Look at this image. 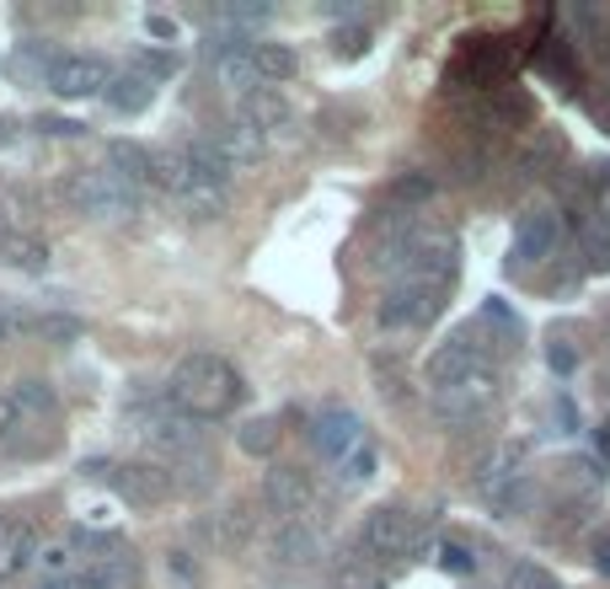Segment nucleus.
<instances>
[{"mask_svg": "<svg viewBox=\"0 0 610 589\" xmlns=\"http://www.w3.org/2000/svg\"><path fill=\"white\" fill-rule=\"evenodd\" d=\"M38 547H43V536L33 514H0V585L16 579L38 557Z\"/></svg>", "mask_w": 610, "mask_h": 589, "instance_id": "obj_12", "label": "nucleus"}, {"mask_svg": "<svg viewBox=\"0 0 610 589\" xmlns=\"http://www.w3.org/2000/svg\"><path fill=\"white\" fill-rule=\"evenodd\" d=\"M483 322H488V327H498V333L509 337V343H520V337H525L520 316H514V311H509V300H498V294H492L488 305H483Z\"/></svg>", "mask_w": 610, "mask_h": 589, "instance_id": "obj_27", "label": "nucleus"}, {"mask_svg": "<svg viewBox=\"0 0 610 589\" xmlns=\"http://www.w3.org/2000/svg\"><path fill=\"white\" fill-rule=\"evenodd\" d=\"M102 167L113 171L119 182H129L134 193H145V188H151V151H145V145H134V140H113Z\"/></svg>", "mask_w": 610, "mask_h": 589, "instance_id": "obj_18", "label": "nucleus"}, {"mask_svg": "<svg viewBox=\"0 0 610 589\" xmlns=\"http://www.w3.org/2000/svg\"><path fill=\"white\" fill-rule=\"evenodd\" d=\"M477 493L492 504V514H520L530 499V445L525 440H509L498 445L477 477Z\"/></svg>", "mask_w": 610, "mask_h": 589, "instance_id": "obj_5", "label": "nucleus"}, {"mask_svg": "<svg viewBox=\"0 0 610 589\" xmlns=\"http://www.w3.org/2000/svg\"><path fill=\"white\" fill-rule=\"evenodd\" d=\"M337 466H343V482H369V477H375V451L359 445V451H348Z\"/></svg>", "mask_w": 610, "mask_h": 589, "instance_id": "obj_29", "label": "nucleus"}, {"mask_svg": "<svg viewBox=\"0 0 610 589\" xmlns=\"http://www.w3.org/2000/svg\"><path fill=\"white\" fill-rule=\"evenodd\" d=\"M86 471L102 477V482H108L119 499H129V504H162L166 493H171V477L151 462H91Z\"/></svg>", "mask_w": 610, "mask_h": 589, "instance_id": "obj_10", "label": "nucleus"}, {"mask_svg": "<svg viewBox=\"0 0 610 589\" xmlns=\"http://www.w3.org/2000/svg\"><path fill=\"white\" fill-rule=\"evenodd\" d=\"M440 568L445 574H455V579H466V574H477V552L466 547V542H440Z\"/></svg>", "mask_w": 610, "mask_h": 589, "instance_id": "obj_26", "label": "nucleus"}, {"mask_svg": "<svg viewBox=\"0 0 610 589\" xmlns=\"http://www.w3.org/2000/svg\"><path fill=\"white\" fill-rule=\"evenodd\" d=\"M397 579V568L391 563H380V557H369V552L348 547L337 557V574H332V585L337 589H386Z\"/></svg>", "mask_w": 610, "mask_h": 589, "instance_id": "obj_17", "label": "nucleus"}, {"mask_svg": "<svg viewBox=\"0 0 610 589\" xmlns=\"http://www.w3.org/2000/svg\"><path fill=\"white\" fill-rule=\"evenodd\" d=\"M584 253H589L595 268H610V220H606V214L584 220Z\"/></svg>", "mask_w": 610, "mask_h": 589, "instance_id": "obj_25", "label": "nucleus"}, {"mask_svg": "<svg viewBox=\"0 0 610 589\" xmlns=\"http://www.w3.org/2000/svg\"><path fill=\"white\" fill-rule=\"evenodd\" d=\"M151 188H166L177 204L199 220H214L231 199V162L209 145V140H188L151 156Z\"/></svg>", "mask_w": 610, "mask_h": 589, "instance_id": "obj_1", "label": "nucleus"}, {"mask_svg": "<svg viewBox=\"0 0 610 589\" xmlns=\"http://www.w3.org/2000/svg\"><path fill=\"white\" fill-rule=\"evenodd\" d=\"M43 589H102V585H91L86 574H65V579H48Z\"/></svg>", "mask_w": 610, "mask_h": 589, "instance_id": "obj_37", "label": "nucleus"}, {"mask_svg": "<svg viewBox=\"0 0 610 589\" xmlns=\"http://www.w3.org/2000/svg\"><path fill=\"white\" fill-rule=\"evenodd\" d=\"M595 451H600V462H610V423L595 429Z\"/></svg>", "mask_w": 610, "mask_h": 589, "instance_id": "obj_38", "label": "nucleus"}, {"mask_svg": "<svg viewBox=\"0 0 610 589\" xmlns=\"http://www.w3.org/2000/svg\"><path fill=\"white\" fill-rule=\"evenodd\" d=\"M589 557H595V568L610 579V531H600V536L589 542Z\"/></svg>", "mask_w": 610, "mask_h": 589, "instance_id": "obj_35", "label": "nucleus"}, {"mask_svg": "<svg viewBox=\"0 0 610 589\" xmlns=\"http://www.w3.org/2000/svg\"><path fill=\"white\" fill-rule=\"evenodd\" d=\"M76 552H86V579L102 589H140L145 579L140 552L119 536H76Z\"/></svg>", "mask_w": 610, "mask_h": 589, "instance_id": "obj_8", "label": "nucleus"}, {"mask_svg": "<svg viewBox=\"0 0 610 589\" xmlns=\"http://www.w3.org/2000/svg\"><path fill=\"white\" fill-rule=\"evenodd\" d=\"M33 333L48 337V343H76V337L86 333L76 316H59V311H43V316H33Z\"/></svg>", "mask_w": 610, "mask_h": 589, "instance_id": "obj_24", "label": "nucleus"}, {"mask_svg": "<svg viewBox=\"0 0 610 589\" xmlns=\"http://www.w3.org/2000/svg\"><path fill=\"white\" fill-rule=\"evenodd\" d=\"M16 140V119H0V145H11Z\"/></svg>", "mask_w": 610, "mask_h": 589, "instance_id": "obj_40", "label": "nucleus"}, {"mask_svg": "<svg viewBox=\"0 0 610 589\" xmlns=\"http://www.w3.org/2000/svg\"><path fill=\"white\" fill-rule=\"evenodd\" d=\"M274 440H279V429H274L268 419H257V423H246L242 451H252V456H268V451H274Z\"/></svg>", "mask_w": 610, "mask_h": 589, "instance_id": "obj_31", "label": "nucleus"}, {"mask_svg": "<svg viewBox=\"0 0 610 589\" xmlns=\"http://www.w3.org/2000/svg\"><path fill=\"white\" fill-rule=\"evenodd\" d=\"M557 156H563V134L541 129V151H530V156H525V167H530V171H546L552 162H557Z\"/></svg>", "mask_w": 610, "mask_h": 589, "instance_id": "obj_32", "label": "nucleus"}, {"mask_svg": "<svg viewBox=\"0 0 610 589\" xmlns=\"http://www.w3.org/2000/svg\"><path fill=\"white\" fill-rule=\"evenodd\" d=\"M22 333H33V311L0 300V343H5V337H22Z\"/></svg>", "mask_w": 610, "mask_h": 589, "instance_id": "obj_30", "label": "nucleus"}, {"mask_svg": "<svg viewBox=\"0 0 610 589\" xmlns=\"http://www.w3.org/2000/svg\"><path fill=\"white\" fill-rule=\"evenodd\" d=\"M0 263L5 268H22V274H43L48 268V242L27 236V231H5L0 236Z\"/></svg>", "mask_w": 610, "mask_h": 589, "instance_id": "obj_20", "label": "nucleus"}, {"mask_svg": "<svg viewBox=\"0 0 610 589\" xmlns=\"http://www.w3.org/2000/svg\"><path fill=\"white\" fill-rule=\"evenodd\" d=\"M140 199H145V193H134V188L119 182L108 167H81L65 177V204L91 214V220H123V214L140 210Z\"/></svg>", "mask_w": 610, "mask_h": 589, "instance_id": "obj_6", "label": "nucleus"}, {"mask_svg": "<svg viewBox=\"0 0 610 589\" xmlns=\"http://www.w3.org/2000/svg\"><path fill=\"white\" fill-rule=\"evenodd\" d=\"M563 242V220L557 210H530L514 225V263H546Z\"/></svg>", "mask_w": 610, "mask_h": 589, "instance_id": "obj_14", "label": "nucleus"}, {"mask_svg": "<svg viewBox=\"0 0 610 589\" xmlns=\"http://www.w3.org/2000/svg\"><path fill=\"white\" fill-rule=\"evenodd\" d=\"M38 134H54V140H76V134H86V124H76V119H54V113H43V119H38Z\"/></svg>", "mask_w": 610, "mask_h": 589, "instance_id": "obj_34", "label": "nucleus"}, {"mask_svg": "<svg viewBox=\"0 0 610 589\" xmlns=\"http://www.w3.org/2000/svg\"><path fill=\"white\" fill-rule=\"evenodd\" d=\"M236 397H242L236 365L220 359V354H209V348L188 354V359H177V370H171V380H166V408L182 413L188 423L225 419V413L236 408Z\"/></svg>", "mask_w": 610, "mask_h": 589, "instance_id": "obj_2", "label": "nucleus"}, {"mask_svg": "<svg viewBox=\"0 0 610 589\" xmlns=\"http://www.w3.org/2000/svg\"><path fill=\"white\" fill-rule=\"evenodd\" d=\"M354 547L380 557V563H391V568H402V563H412V557H423L434 547V525H429V514H412L402 504H380L365 514Z\"/></svg>", "mask_w": 610, "mask_h": 589, "instance_id": "obj_3", "label": "nucleus"}, {"mask_svg": "<svg viewBox=\"0 0 610 589\" xmlns=\"http://www.w3.org/2000/svg\"><path fill=\"white\" fill-rule=\"evenodd\" d=\"M16 429H22V419H16V402L0 391V440H5V434H16Z\"/></svg>", "mask_w": 610, "mask_h": 589, "instance_id": "obj_36", "label": "nucleus"}, {"mask_svg": "<svg viewBox=\"0 0 610 589\" xmlns=\"http://www.w3.org/2000/svg\"><path fill=\"white\" fill-rule=\"evenodd\" d=\"M546 365H552L557 376H573V370H578V354H573L563 337H552V343H546Z\"/></svg>", "mask_w": 610, "mask_h": 589, "instance_id": "obj_33", "label": "nucleus"}, {"mask_svg": "<svg viewBox=\"0 0 610 589\" xmlns=\"http://www.w3.org/2000/svg\"><path fill=\"white\" fill-rule=\"evenodd\" d=\"M445 300H450V285H440V279L397 274L391 290L380 294L375 316H380V327H391V333H418V327H429V322L445 316Z\"/></svg>", "mask_w": 610, "mask_h": 589, "instance_id": "obj_4", "label": "nucleus"}, {"mask_svg": "<svg viewBox=\"0 0 610 589\" xmlns=\"http://www.w3.org/2000/svg\"><path fill=\"white\" fill-rule=\"evenodd\" d=\"M477 376H498V359H492L483 327H461V333L434 348L429 359V386H455V380H477Z\"/></svg>", "mask_w": 610, "mask_h": 589, "instance_id": "obj_7", "label": "nucleus"}, {"mask_svg": "<svg viewBox=\"0 0 610 589\" xmlns=\"http://www.w3.org/2000/svg\"><path fill=\"white\" fill-rule=\"evenodd\" d=\"M140 434H145L156 451H193V445H199V423H188L182 413H156Z\"/></svg>", "mask_w": 610, "mask_h": 589, "instance_id": "obj_21", "label": "nucleus"}, {"mask_svg": "<svg viewBox=\"0 0 610 589\" xmlns=\"http://www.w3.org/2000/svg\"><path fill=\"white\" fill-rule=\"evenodd\" d=\"M102 97H108V108H113V113H140V108H151V97H156V81H151V76L134 65V70L113 76Z\"/></svg>", "mask_w": 610, "mask_h": 589, "instance_id": "obj_19", "label": "nucleus"}, {"mask_svg": "<svg viewBox=\"0 0 610 589\" xmlns=\"http://www.w3.org/2000/svg\"><path fill=\"white\" fill-rule=\"evenodd\" d=\"M498 397V376H477V380H455V386H429V408L440 423H477Z\"/></svg>", "mask_w": 610, "mask_h": 589, "instance_id": "obj_11", "label": "nucleus"}, {"mask_svg": "<svg viewBox=\"0 0 610 589\" xmlns=\"http://www.w3.org/2000/svg\"><path fill=\"white\" fill-rule=\"evenodd\" d=\"M151 33H156V38H177V27H171L166 16H151Z\"/></svg>", "mask_w": 610, "mask_h": 589, "instance_id": "obj_39", "label": "nucleus"}, {"mask_svg": "<svg viewBox=\"0 0 610 589\" xmlns=\"http://www.w3.org/2000/svg\"><path fill=\"white\" fill-rule=\"evenodd\" d=\"M246 65H252V81H257V91H268V86L295 81V70H300V54H295L289 43L252 38V48H246Z\"/></svg>", "mask_w": 610, "mask_h": 589, "instance_id": "obj_16", "label": "nucleus"}, {"mask_svg": "<svg viewBox=\"0 0 610 589\" xmlns=\"http://www.w3.org/2000/svg\"><path fill=\"white\" fill-rule=\"evenodd\" d=\"M274 557L289 563V568H306V563L317 557V531H311V525H300V520L279 525V536H274Z\"/></svg>", "mask_w": 610, "mask_h": 589, "instance_id": "obj_22", "label": "nucleus"}, {"mask_svg": "<svg viewBox=\"0 0 610 589\" xmlns=\"http://www.w3.org/2000/svg\"><path fill=\"white\" fill-rule=\"evenodd\" d=\"M5 397L16 402V419H54V408H59V397H54L48 380H16Z\"/></svg>", "mask_w": 610, "mask_h": 589, "instance_id": "obj_23", "label": "nucleus"}, {"mask_svg": "<svg viewBox=\"0 0 610 589\" xmlns=\"http://www.w3.org/2000/svg\"><path fill=\"white\" fill-rule=\"evenodd\" d=\"M311 440H317V451H322L326 462H343L348 451H359L365 445V423L354 408H322V419L311 429Z\"/></svg>", "mask_w": 610, "mask_h": 589, "instance_id": "obj_15", "label": "nucleus"}, {"mask_svg": "<svg viewBox=\"0 0 610 589\" xmlns=\"http://www.w3.org/2000/svg\"><path fill=\"white\" fill-rule=\"evenodd\" d=\"M503 589H563V585H557L546 568H535V563H514V568H509V585H503Z\"/></svg>", "mask_w": 610, "mask_h": 589, "instance_id": "obj_28", "label": "nucleus"}, {"mask_svg": "<svg viewBox=\"0 0 610 589\" xmlns=\"http://www.w3.org/2000/svg\"><path fill=\"white\" fill-rule=\"evenodd\" d=\"M113 81V65L102 54H54L43 65V86L65 102H86V97H102Z\"/></svg>", "mask_w": 610, "mask_h": 589, "instance_id": "obj_9", "label": "nucleus"}, {"mask_svg": "<svg viewBox=\"0 0 610 589\" xmlns=\"http://www.w3.org/2000/svg\"><path fill=\"white\" fill-rule=\"evenodd\" d=\"M5 231H11V225H5V204H0V236H5Z\"/></svg>", "mask_w": 610, "mask_h": 589, "instance_id": "obj_41", "label": "nucleus"}, {"mask_svg": "<svg viewBox=\"0 0 610 589\" xmlns=\"http://www.w3.org/2000/svg\"><path fill=\"white\" fill-rule=\"evenodd\" d=\"M263 504L279 514V525L300 520V514L311 509V477H306L300 466H274V471L263 477Z\"/></svg>", "mask_w": 610, "mask_h": 589, "instance_id": "obj_13", "label": "nucleus"}]
</instances>
